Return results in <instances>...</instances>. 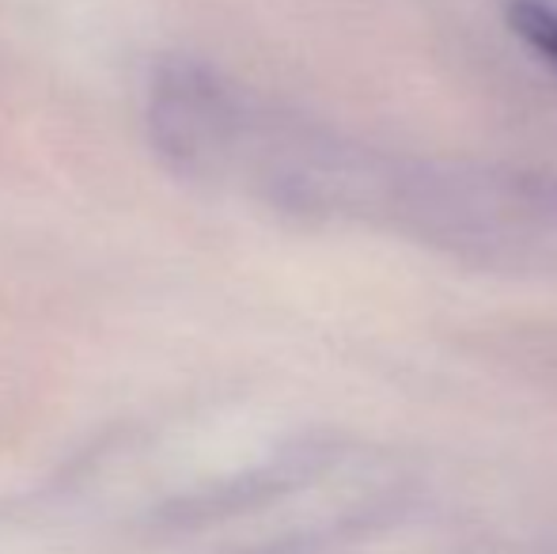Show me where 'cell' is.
<instances>
[{"label": "cell", "instance_id": "1", "mask_svg": "<svg viewBox=\"0 0 557 554\" xmlns=\"http://www.w3.org/2000/svg\"><path fill=\"white\" fill-rule=\"evenodd\" d=\"M152 134L178 171L288 213L364 221L470 259L557 251V175L387 152L213 69L178 61L156 76Z\"/></svg>", "mask_w": 557, "mask_h": 554}, {"label": "cell", "instance_id": "2", "mask_svg": "<svg viewBox=\"0 0 557 554\" xmlns=\"http://www.w3.org/2000/svg\"><path fill=\"white\" fill-rule=\"evenodd\" d=\"M508 27L557 76V4L550 0H512Z\"/></svg>", "mask_w": 557, "mask_h": 554}]
</instances>
